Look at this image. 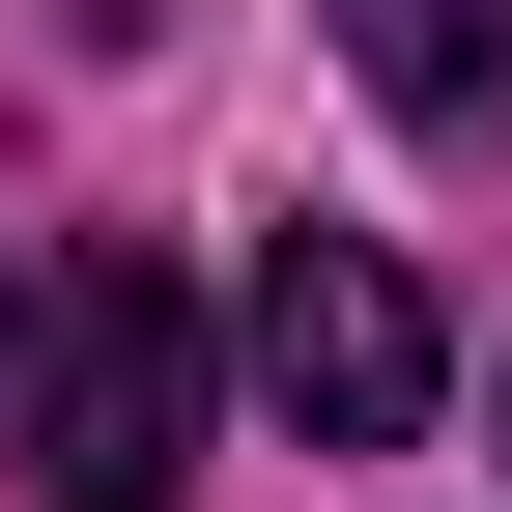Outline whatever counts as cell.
Listing matches in <instances>:
<instances>
[{
  "label": "cell",
  "mask_w": 512,
  "mask_h": 512,
  "mask_svg": "<svg viewBox=\"0 0 512 512\" xmlns=\"http://www.w3.org/2000/svg\"><path fill=\"white\" fill-rule=\"evenodd\" d=\"M200 399H228V342H200V285H171L143 228H86V256L0 285V456L57 512H171L200 484Z\"/></svg>",
  "instance_id": "obj_1"
},
{
  "label": "cell",
  "mask_w": 512,
  "mask_h": 512,
  "mask_svg": "<svg viewBox=\"0 0 512 512\" xmlns=\"http://www.w3.org/2000/svg\"><path fill=\"white\" fill-rule=\"evenodd\" d=\"M228 342H256V399H285L313 456H399V427H427V285H399L370 228H285Z\"/></svg>",
  "instance_id": "obj_2"
},
{
  "label": "cell",
  "mask_w": 512,
  "mask_h": 512,
  "mask_svg": "<svg viewBox=\"0 0 512 512\" xmlns=\"http://www.w3.org/2000/svg\"><path fill=\"white\" fill-rule=\"evenodd\" d=\"M342 57H370L399 114H484V86H512V0H342Z\"/></svg>",
  "instance_id": "obj_3"
}]
</instances>
